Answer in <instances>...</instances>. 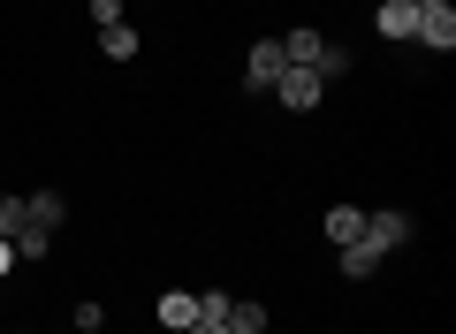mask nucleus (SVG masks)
I'll list each match as a JSON object with an SVG mask.
<instances>
[{
	"mask_svg": "<svg viewBox=\"0 0 456 334\" xmlns=\"http://www.w3.org/2000/svg\"><path fill=\"white\" fill-rule=\"evenodd\" d=\"M320 84H327L320 69H297V61H289V69H281V84H274V99H281L289 114H312V107H320Z\"/></svg>",
	"mask_w": 456,
	"mask_h": 334,
	"instance_id": "nucleus-1",
	"label": "nucleus"
},
{
	"mask_svg": "<svg viewBox=\"0 0 456 334\" xmlns=\"http://www.w3.org/2000/svg\"><path fill=\"white\" fill-rule=\"evenodd\" d=\"M281 69H289L281 38H259V46H251V61H244V84H251V92H274V84H281Z\"/></svg>",
	"mask_w": 456,
	"mask_h": 334,
	"instance_id": "nucleus-2",
	"label": "nucleus"
},
{
	"mask_svg": "<svg viewBox=\"0 0 456 334\" xmlns=\"http://www.w3.org/2000/svg\"><path fill=\"white\" fill-rule=\"evenodd\" d=\"M358 243H365L373 258L395 251V243H411V213H395V206H388V213H365V236H358Z\"/></svg>",
	"mask_w": 456,
	"mask_h": 334,
	"instance_id": "nucleus-3",
	"label": "nucleus"
},
{
	"mask_svg": "<svg viewBox=\"0 0 456 334\" xmlns=\"http://www.w3.org/2000/svg\"><path fill=\"white\" fill-rule=\"evenodd\" d=\"M373 31L380 38H419V8H411V0H380V8H373Z\"/></svg>",
	"mask_w": 456,
	"mask_h": 334,
	"instance_id": "nucleus-4",
	"label": "nucleus"
},
{
	"mask_svg": "<svg viewBox=\"0 0 456 334\" xmlns=\"http://www.w3.org/2000/svg\"><path fill=\"white\" fill-rule=\"evenodd\" d=\"M419 46H434V53L456 46V8H419Z\"/></svg>",
	"mask_w": 456,
	"mask_h": 334,
	"instance_id": "nucleus-5",
	"label": "nucleus"
},
{
	"mask_svg": "<svg viewBox=\"0 0 456 334\" xmlns=\"http://www.w3.org/2000/svg\"><path fill=\"white\" fill-rule=\"evenodd\" d=\"M320 236L335 243V251H342V243H358V236H365V213H358V206H327V221H320Z\"/></svg>",
	"mask_w": 456,
	"mask_h": 334,
	"instance_id": "nucleus-6",
	"label": "nucleus"
},
{
	"mask_svg": "<svg viewBox=\"0 0 456 334\" xmlns=\"http://www.w3.org/2000/svg\"><path fill=\"white\" fill-rule=\"evenodd\" d=\"M23 221H31V228H46V236H53V228L69 221V206H61L53 191H31V198H23Z\"/></svg>",
	"mask_w": 456,
	"mask_h": 334,
	"instance_id": "nucleus-7",
	"label": "nucleus"
},
{
	"mask_svg": "<svg viewBox=\"0 0 456 334\" xmlns=\"http://www.w3.org/2000/svg\"><path fill=\"white\" fill-rule=\"evenodd\" d=\"M99 53H107V61H137V23L130 16L107 23V31H99Z\"/></svg>",
	"mask_w": 456,
	"mask_h": 334,
	"instance_id": "nucleus-8",
	"label": "nucleus"
},
{
	"mask_svg": "<svg viewBox=\"0 0 456 334\" xmlns=\"http://www.w3.org/2000/svg\"><path fill=\"white\" fill-rule=\"evenodd\" d=\"M221 327H228V334H266V304H236V297H228Z\"/></svg>",
	"mask_w": 456,
	"mask_h": 334,
	"instance_id": "nucleus-9",
	"label": "nucleus"
},
{
	"mask_svg": "<svg viewBox=\"0 0 456 334\" xmlns=\"http://www.w3.org/2000/svg\"><path fill=\"white\" fill-rule=\"evenodd\" d=\"M191 319H198V297H191V289H167V297H160V327H191Z\"/></svg>",
	"mask_w": 456,
	"mask_h": 334,
	"instance_id": "nucleus-10",
	"label": "nucleus"
},
{
	"mask_svg": "<svg viewBox=\"0 0 456 334\" xmlns=\"http://www.w3.org/2000/svg\"><path fill=\"white\" fill-rule=\"evenodd\" d=\"M8 243H16V258H46V251H53V236H46V228H31V221H23Z\"/></svg>",
	"mask_w": 456,
	"mask_h": 334,
	"instance_id": "nucleus-11",
	"label": "nucleus"
},
{
	"mask_svg": "<svg viewBox=\"0 0 456 334\" xmlns=\"http://www.w3.org/2000/svg\"><path fill=\"white\" fill-rule=\"evenodd\" d=\"M312 69H320V77H342V69H350V46H335V38H320V53H312Z\"/></svg>",
	"mask_w": 456,
	"mask_h": 334,
	"instance_id": "nucleus-12",
	"label": "nucleus"
},
{
	"mask_svg": "<svg viewBox=\"0 0 456 334\" xmlns=\"http://www.w3.org/2000/svg\"><path fill=\"white\" fill-rule=\"evenodd\" d=\"M373 266H380V258L365 251V243H342V273H350V281H365V273H373Z\"/></svg>",
	"mask_w": 456,
	"mask_h": 334,
	"instance_id": "nucleus-13",
	"label": "nucleus"
},
{
	"mask_svg": "<svg viewBox=\"0 0 456 334\" xmlns=\"http://www.w3.org/2000/svg\"><path fill=\"white\" fill-rule=\"evenodd\" d=\"M16 228H23V198L0 191V236H16Z\"/></svg>",
	"mask_w": 456,
	"mask_h": 334,
	"instance_id": "nucleus-14",
	"label": "nucleus"
},
{
	"mask_svg": "<svg viewBox=\"0 0 456 334\" xmlns=\"http://www.w3.org/2000/svg\"><path fill=\"white\" fill-rule=\"evenodd\" d=\"M92 23L107 31V23H122V0H92Z\"/></svg>",
	"mask_w": 456,
	"mask_h": 334,
	"instance_id": "nucleus-15",
	"label": "nucleus"
},
{
	"mask_svg": "<svg viewBox=\"0 0 456 334\" xmlns=\"http://www.w3.org/2000/svg\"><path fill=\"white\" fill-rule=\"evenodd\" d=\"M183 334H228V327H221V319H191V327H183Z\"/></svg>",
	"mask_w": 456,
	"mask_h": 334,
	"instance_id": "nucleus-16",
	"label": "nucleus"
},
{
	"mask_svg": "<svg viewBox=\"0 0 456 334\" xmlns=\"http://www.w3.org/2000/svg\"><path fill=\"white\" fill-rule=\"evenodd\" d=\"M8 266H16V243H8V236H0V273H8Z\"/></svg>",
	"mask_w": 456,
	"mask_h": 334,
	"instance_id": "nucleus-17",
	"label": "nucleus"
},
{
	"mask_svg": "<svg viewBox=\"0 0 456 334\" xmlns=\"http://www.w3.org/2000/svg\"><path fill=\"white\" fill-rule=\"evenodd\" d=\"M411 8H449V0H411Z\"/></svg>",
	"mask_w": 456,
	"mask_h": 334,
	"instance_id": "nucleus-18",
	"label": "nucleus"
},
{
	"mask_svg": "<svg viewBox=\"0 0 456 334\" xmlns=\"http://www.w3.org/2000/svg\"><path fill=\"white\" fill-rule=\"evenodd\" d=\"M16 334H31V327H16Z\"/></svg>",
	"mask_w": 456,
	"mask_h": 334,
	"instance_id": "nucleus-19",
	"label": "nucleus"
},
{
	"mask_svg": "<svg viewBox=\"0 0 456 334\" xmlns=\"http://www.w3.org/2000/svg\"><path fill=\"white\" fill-rule=\"evenodd\" d=\"M69 334H77V327H69Z\"/></svg>",
	"mask_w": 456,
	"mask_h": 334,
	"instance_id": "nucleus-20",
	"label": "nucleus"
}]
</instances>
